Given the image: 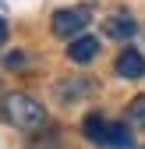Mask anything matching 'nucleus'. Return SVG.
<instances>
[{
  "mask_svg": "<svg viewBox=\"0 0 145 149\" xmlns=\"http://www.w3.org/2000/svg\"><path fill=\"white\" fill-rule=\"evenodd\" d=\"M4 117L18 128V132H39V128L46 124V110L39 100L25 96V92H11V96L4 100Z\"/></svg>",
  "mask_w": 145,
  "mask_h": 149,
  "instance_id": "obj_1",
  "label": "nucleus"
},
{
  "mask_svg": "<svg viewBox=\"0 0 145 149\" xmlns=\"http://www.w3.org/2000/svg\"><path fill=\"white\" fill-rule=\"evenodd\" d=\"M81 132L88 135V142H96L99 149H135V139L128 132V124H113L99 114H88Z\"/></svg>",
  "mask_w": 145,
  "mask_h": 149,
  "instance_id": "obj_2",
  "label": "nucleus"
},
{
  "mask_svg": "<svg viewBox=\"0 0 145 149\" xmlns=\"http://www.w3.org/2000/svg\"><path fill=\"white\" fill-rule=\"evenodd\" d=\"M88 22H92V7H64L53 14V36H60V39H75V36H81V29H88Z\"/></svg>",
  "mask_w": 145,
  "mask_h": 149,
  "instance_id": "obj_3",
  "label": "nucleus"
},
{
  "mask_svg": "<svg viewBox=\"0 0 145 149\" xmlns=\"http://www.w3.org/2000/svg\"><path fill=\"white\" fill-rule=\"evenodd\" d=\"M113 71L120 74V78H142V74H145V57H142L135 46H128V50H120V53H117Z\"/></svg>",
  "mask_w": 145,
  "mask_h": 149,
  "instance_id": "obj_4",
  "label": "nucleus"
},
{
  "mask_svg": "<svg viewBox=\"0 0 145 149\" xmlns=\"http://www.w3.org/2000/svg\"><path fill=\"white\" fill-rule=\"evenodd\" d=\"M67 57L75 64H88L92 57H99V39H92V36H75V39L67 43Z\"/></svg>",
  "mask_w": 145,
  "mask_h": 149,
  "instance_id": "obj_5",
  "label": "nucleus"
},
{
  "mask_svg": "<svg viewBox=\"0 0 145 149\" xmlns=\"http://www.w3.org/2000/svg\"><path fill=\"white\" fill-rule=\"evenodd\" d=\"M103 29H106V36H110V39H131V36L138 32L135 18H131V14H124V11L110 14V18L103 22Z\"/></svg>",
  "mask_w": 145,
  "mask_h": 149,
  "instance_id": "obj_6",
  "label": "nucleus"
},
{
  "mask_svg": "<svg viewBox=\"0 0 145 149\" xmlns=\"http://www.w3.org/2000/svg\"><path fill=\"white\" fill-rule=\"evenodd\" d=\"M128 124H135V128L145 132V96H135L128 103Z\"/></svg>",
  "mask_w": 145,
  "mask_h": 149,
  "instance_id": "obj_7",
  "label": "nucleus"
},
{
  "mask_svg": "<svg viewBox=\"0 0 145 149\" xmlns=\"http://www.w3.org/2000/svg\"><path fill=\"white\" fill-rule=\"evenodd\" d=\"M4 64H7V68H25V53H21V50L7 53V57H4Z\"/></svg>",
  "mask_w": 145,
  "mask_h": 149,
  "instance_id": "obj_8",
  "label": "nucleus"
},
{
  "mask_svg": "<svg viewBox=\"0 0 145 149\" xmlns=\"http://www.w3.org/2000/svg\"><path fill=\"white\" fill-rule=\"evenodd\" d=\"M4 39H7V22L0 18V43H4Z\"/></svg>",
  "mask_w": 145,
  "mask_h": 149,
  "instance_id": "obj_9",
  "label": "nucleus"
}]
</instances>
